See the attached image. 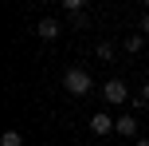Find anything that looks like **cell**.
<instances>
[{
    "label": "cell",
    "instance_id": "1",
    "mask_svg": "<svg viewBox=\"0 0 149 146\" xmlns=\"http://www.w3.org/2000/svg\"><path fill=\"white\" fill-rule=\"evenodd\" d=\"M63 87H67V95H90L94 79H90V71H86V67H67V75H63Z\"/></svg>",
    "mask_w": 149,
    "mask_h": 146
},
{
    "label": "cell",
    "instance_id": "2",
    "mask_svg": "<svg viewBox=\"0 0 149 146\" xmlns=\"http://www.w3.org/2000/svg\"><path fill=\"white\" fill-rule=\"evenodd\" d=\"M102 99H106V103H110V107H122V103H126V99H130V87H126V83H122V79H110V83H106V87H102Z\"/></svg>",
    "mask_w": 149,
    "mask_h": 146
},
{
    "label": "cell",
    "instance_id": "3",
    "mask_svg": "<svg viewBox=\"0 0 149 146\" xmlns=\"http://www.w3.org/2000/svg\"><path fill=\"white\" fill-rule=\"evenodd\" d=\"M114 126H118V123H114V118L106 115V111H98V115H90V134H98V138H102V134H110Z\"/></svg>",
    "mask_w": 149,
    "mask_h": 146
},
{
    "label": "cell",
    "instance_id": "4",
    "mask_svg": "<svg viewBox=\"0 0 149 146\" xmlns=\"http://www.w3.org/2000/svg\"><path fill=\"white\" fill-rule=\"evenodd\" d=\"M59 32H63L59 20H51V16H43V20L36 24V36H39V39H59Z\"/></svg>",
    "mask_w": 149,
    "mask_h": 146
},
{
    "label": "cell",
    "instance_id": "5",
    "mask_svg": "<svg viewBox=\"0 0 149 146\" xmlns=\"http://www.w3.org/2000/svg\"><path fill=\"white\" fill-rule=\"evenodd\" d=\"M114 130H118L122 138H137V130H141V126H137V118H134V115H122V118H118V126H114Z\"/></svg>",
    "mask_w": 149,
    "mask_h": 146
},
{
    "label": "cell",
    "instance_id": "6",
    "mask_svg": "<svg viewBox=\"0 0 149 146\" xmlns=\"http://www.w3.org/2000/svg\"><path fill=\"white\" fill-rule=\"evenodd\" d=\"M141 47H145V36H141V32L126 36V51H130V55H134V51H141Z\"/></svg>",
    "mask_w": 149,
    "mask_h": 146
},
{
    "label": "cell",
    "instance_id": "7",
    "mask_svg": "<svg viewBox=\"0 0 149 146\" xmlns=\"http://www.w3.org/2000/svg\"><path fill=\"white\" fill-rule=\"evenodd\" d=\"M0 146H24V134H20V130H4Z\"/></svg>",
    "mask_w": 149,
    "mask_h": 146
},
{
    "label": "cell",
    "instance_id": "8",
    "mask_svg": "<svg viewBox=\"0 0 149 146\" xmlns=\"http://www.w3.org/2000/svg\"><path fill=\"white\" fill-rule=\"evenodd\" d=\"M94 55H98V59H114V44H98Z\"/></svg>",
    "mask_w": 149,
    "mask_h": 146
},
{
    "label": "cell",
    "instance_id": "9",
    "mask_svg": "<svg viewBox=\"0 0 149 146\" xmlns=\"http://www.w3.org/2000/svg\"><path fill=\"white\" fill-rule=\"evenodd\" d=\"M63 8L67 12H86V0H63Z\"/></svg>",
    "mask_w": 149,
    "mask_h": 146
},
{
    "label": "cell",
    "instance_id": "10",
    "mask_svg": "<svg viewBox=\"0 0 149 146\" xmlns=\"http://www.w3.org/2000/svg\"><path fill=\"white\" fill-rule=\"evenodd\" d=\"M71 28H86V12H71Z\"/></svg>",
    "mask_w": 149,
    "mask_h": 146
},
{
    "label": "cell",
    "instance_id": "11",
    "mask_svg": "<svg viewBox=\"0 0 149 146\" xmlns=\"http://www.w3.org/2000/svg\"><path fill=\"white\" fill-rule=\"evenodd\" d=\"M137 103H149V79H145V87H141V95H137Z\"/></svg>",
    "mask_w": 149,
    "mask_h": 146
},
{
    "label": "cell",
    "instance_id": "12",
    "mask_svg": "<svg viewBox=\"0 0 149 146\" xmlns=\"http://www.w3.org/2000/svg\"><path fill=\"white\" fill-rule=\"evenodd\" d=\"M137 32H141V36H149V12L141 16V28H137Z\"/></svg>",
    "mask_w": 149,
    "mask_h": 146
},
{
    "label": "cell",
    "instance_id": "13",
    "mask_svg": "<svg viewBox=\"0 0 149 146\" xmlns=\"http://www.w3.org/2000/svg\"><path fill=\"white\" fill-rule=\"evenodd\" d=\"M137 146H149V138H137Z\"/></svg>",
    "mask_w": 149,
    "mask_h": 146
},
{
    "label": "cell",
    "instance_id": "14",
    "mask_svg": "<svg viewBox=\"0 0 149 146\" xmlns=\"http://www.w3.org/2000/svg\"><path fill=\"white\" fill-rule=\"evenodd\" d=\"M145 12H149V0H145Z\"/></svg>",
    "mask_w": 149,
    "mask_h": 146
}]
</instances>
